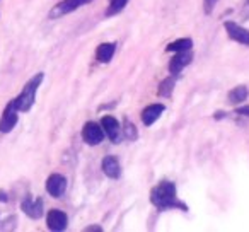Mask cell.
I'll list each match as a JSON object with an SVG mask.
<instances>
[{
    "instance_id": "obj_1",
    "label": "cell",
    "mask_w": 249,
    "mask_h": 232,
    "mask_svg": "<svg viewBox=\"0 0 249 232\" xmlns=\"http://www.w3.org/2000/svg\"><path fill=\"white\" fill-rule=\"evenodd\" d=\"M150 201L154 207L159 210H171V208H179L183 212H188V207L183 201L178 200L176 184L171 181H160L156 188L150 191Z\"/></svg>"
},
{
    "instance_id": "obj_2",
    "label": "cell",
    "mask_w": 249,
    "mask_h": 232,
    "mask_svg": "<svg viewBox=\"0 0 249 232\" xmlns=\"http://www.w3.org/2000/svg\"><path fill=\"white\" fill-rule=\"evenodd\" d=\"M43 79H45V73L43 72L36 73V75L33 77V79H29V82L22 87L21 94H19L16 99H12L19 111L26 113V111H29L33 107V104H35V101H36V94H38V89H39V86H41Z\"/></svg>"
},
{
    "instance_id": "obj_3",
    "label": "cell",
    "mask_w": 249,
    "mask_h": 232,
    "mask_svg": "<svg viewBox=\"0 0 249 232\" xmlns=\"http://www.w3.org/2000/svg\"><path fill=\"white\" fill-rule=\"evenodd\" d=\"M19 122V109L16 107L14 101L5 106L4 113H2V118H0V133H9L16 128Z\"/></svg>"
},
{
    "instance_id": "obj_4",
    "label": "cell",
    "mask_w": 249,
    "mask_h": 232,
    "mask_svg": "<svg viewBox=\"0 0 249 232\" xmlns=\"http://www.w3.org/2000/svg\"><path fill=\"white\" fill-rule=\"evenodd\" d=\"M82 140L87 145H99L104 140V130L96 122H87L82 128Z\"/></svg>"
},
{
    "instance_id": "obj_5",
    "label": "cell",
    "mask_w": 249,
    "mask_h": 232,
    "mask_svg": "<svg viewBox=\"0 0 249 232\" xmlns=\"http://www.w3.org/2000/svg\"><path fill=\"white\" fill-rule=\"evenodd\" d=\"M46 191L50 196L53 198H62L67 191V178L63 174H50V178L46 179Z\"/></svg>"
},
{
    "instance_id": "obj_6",
    "label": "cell",
    "mask_w": 249,
    "mask_h": 232,
    "mask_svg": "<svg viewBox=\"0 0 249 232\" xmlns=\"http://www.w3.org/2000/svg\"><path fill=\"white\" fill-rule=\"evenodd\" d=\"M90 2H92V0H62V2H60V4H56L55 9L50 12V18H52V19L62 18V16L70 14V12L77 11V9H80L82 5L90 4Z\"/></svg>"
},
{
    "instance_id": "obj_7",
    "label": "cell",
    "mask_w": 249,
    "mask_h": 232,
    "mask_svg": "<svg viewBox=\"0 0 249 232\" xmlns=\"http://www.w3.org/2000/svg\"><path fill=\"white\" fill-rule=\"evenodd\" d=\"M224 28L231 39H234V41L241 43V45H244V46H249V29L242 28L241 24H237V22H234V21H225Z\"/></svg>"
},
{
    "instance_id": "obj_8",
    "label": "cell",
    "mask_w": 249,
    "mask_h": 232,
    "mask_svg": "<svg viewBox=\"0 0 249 232\" xmlns=\"http://www.w3.org/2000/svg\"><path fill=\"white\" fill-rule=\"evenodd\" d=\"M46 225H48L50 231H55V232L65 231L67 225H69V217H67L65 212L58 210V208H53L46 215Z\"/></svg>"
},
{
    "instance_id": "obj_9",
    "label": "cell",
    "mask_w": 249,
    "mask_h": 232,
    "mask_svg": "<svg viewBox=\"0 0 249 232\" xmlns=\"http://www.w3.org/2000/svg\"><path fill=\"white\" fill-rule=\"evenodd\" d=\"M191 60H193V53H191V50H188V52H178L169 62V72L173 73L174 77L179 75V73L183 72L184 67L190 65Z\"/></svg>"
},
{
    "instance_id": "obj_10",
    "label": "cell",
    "mask_w": 249,
    "mask_h": 232,
    "mask_svg": "<svg viewBox=\"0 0 249 232\" xmlns=\"http://www.w3.org/2000/svg\"><path fill=\"white\" fill-rule=\"evenodd\" d=\"M21 208L29 218H38L43 217V200L41 198H33V196H26L21 203Z\"/></svg>"
},
{
    "instance_id": "obj_11",
    "label": "cell",
    "mask_w": 249,
    "mask_h": 232,
    "mask_svg": "<svg viewBox=\"0 0 249 232\" xmlns=\"http://www.w3.org/2000/svg\"><path fill=\"white\" fill-rule=\"evenodd\" d=\"M101 126H103L104 133L109 137L111 142H118V139H120L121 126H120V123H118V120L114 118V116H109V114L103 116V120H101Z\"/></svg>"
},
{
    "instance_id": "obj_12",
    "label": "cell",
    "mask_w": 249,
    "mask_h": 232,
    "mask_svg": "<svg viewBox=\"0 0 249 232\" xmlns=\"http://www.w3.org/2000/svg\"><path fill=\"white\" fill-rule=\"evenodd\" d=\"M166 111V106L160 103H156V104H150V106H147L145 109L142 111V122L145 126H150L154 125V123L157 122V120L160 118V114Z\"/></svg>"
},
{
    "instance_id": "obj_13",
    "label": "cell",
    "mask_w": 249,
    "mask_h": 232,
    "mask_svg": "<svg viewBox=\"0 0 249 232\" xmlns=\"http://www.w3.org/2000/svg\"><path fill=\"white\" fill-rule=\"evenodd\" d=\"M103 173L106 174L107 178H111V179H118V178L121 176L120 161H118L114 156L104 157L103 159Z\"/></svg>"
},
{
    "instance_id": "obj_14",
    "label": "cell",
    "mask_w": 249,
    "mask_h": 232,
    "mask_svg": "<svg viewBox=\"0 0 249 232\" xmlns=\"http://www.w3.org/2000/svg\"><path fill=\"white\" fill-rule=\"evenodd\" d=\"M114 52H116V45L114 43H101L96 50V58L101 63H107L113 58Z\"/></svg>"
},
{
    "instance_id": "obj_15",
    "label": "cell",
    "mask_w": 249,
    "mask_h": 232,
    "mask_svg": "<svg viewBox=\"0 0 249 232\" xmlns=\"http://www.w3.org/2000/svg\"><path fill=\"white\" fill-rule=\"evenodd\" d=\"M249 96V90L246 86H237L229 92V103L231 104H241L242 101H246Z\"/></svg>"
},
{
    "instance_id": "obj_16",
    "label": "cell",
    "mask_w": 249,
    "mask_h": 232,
    "mask_svg": "<svg viewBox=\"0 0 249 232\" xmlns=\"http://www.w3.org/2000/svg\"><path fill=\"white\" fill-rule=\"evenodd\" d=\"M193 48V41H191L190 38H181V39H176L174 43H171V45H167V52H188V50Z\"/></svg>"
},
{
    "instance_id": "obj_17",
    "label": "cell",
    "mask_w": 249,
    "mask_h": 232,
    "mask_svg": "<svg viewBox=\"0 0 249 232\" xmlns=\"http://www.w3.org/2000/svg\"><path fill=\"white\" fill-rule=\"evenodd\" d=\"M174 84H176V79H174V75L164 79L162 82H160V86H159V96L171 97V94H173V90H174Z\"/></svg>"
},
{
    "instance_id": "obj_18",
    "label": "cell",
    "mask_w": 249,
    "mask_h": 232,
    "mask_svg": "<svg viewBox=\"0 0 249 232\" xmlns=\"http://www.w3.org/2000/svg\"><path fill=\"white\" fill-rule=\"evenodd\" d=\"M126 2H128V0H109V7H107V11H106V16L111 18V16L120 14L124 9V5H126Z\"/></svg>"
},
{
    "instance_id": "obj_19",
    "label": "cell",
    "mask_w": 249,
    "mask_h": 232,
    "mask_svg": "<svg viewBox=\"0 0 249 232\" xmlns=\"http://www.w3.org/2000/svg\"><path fill=\"white\" fill-rule=\"evenodd\" d=\"M124 135L128 140H137V128L130 120H124Z\"/></svg>"
},
{
    "instance_id": "obj_20",
    "label": "cell",
    "mask_w": 249,
    "mask_h": 232,
    "mask_svg": "<svg viewBox=\"0 0 249 232\" xmlns=\"http://www.w3.org/2000/svg\"><path fill=\"white\" fill-rule=\"evenodd\" d=\"M218 0H203V11L205 14H212V11H213L215 4H217Z\"/></svg>"
},
{
    "instance_id": "obj_21",
    "label": "cell",
    "mask_w": 249,
    "mask_h": 232,
    "mask_svg": "<svg viewBox=\"0 0 249 232\" xmlns=\"http://www.w3.org/2000/svg\"><path fill=\"white\" fill-rule=\"evenodd\" d=\"M237 114H242V116H248L249 118V106H241V107H237Z\"/></svg>"
},
{
    "instance_id": "obj_22",
    "label": "cell",
    "mask_w": 249,
    "mask_h": 232,
    "mask_svg": "<svg viewBox=\"0 0 249 232\" xmlns=\"http://www.w3.org/2000/svg\"><path fill=\"white\" fill-rule=\"evenodd\" d=\"M7 200H9V198H7V193H5L4 190H0V201H4V203H5Z\"/></svg>"
},
{
    "instance_id": "obj_23",
    "label": "cell",
    "mask_w": 249,
    "mask_h": 232,
    "mask_svg": "<svg viewBox=\"0 0 249 232\" xmlns=\"http://www.w3.org/2000/svg\"><path fill=\"white\" fill-rule=\"evenodd\" d=\"M86 231H103V227L101 225H89V227H86Z\"/></svg>"
},
{
    "instance_id": "obj_24",
    "label": "cell",
    "mask_w": 249,
    "mask_h": 232,
    "mask_svg": "<svg viewBox=\"0 0 249 232\" xmlns=\"http://www.w3.org/2000/svg\"><path fill=\"white\" fill-rule=\"evenodd\" d=\"M248 2H249V0H248Z\"/></svg>"
}]
</instances>
